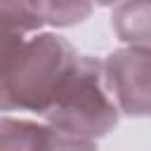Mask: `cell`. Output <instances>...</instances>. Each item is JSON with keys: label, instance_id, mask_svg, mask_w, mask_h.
Listing matches in <instances>:
<instances>
[{"label": "cell", "instance_id": "7", "mask_svg": "<svg viewBox=\"0 0 151 151\" xmlns=\"http://www.w3.org/2000/svg\"><path fill=\"white\" fill-rule=\"evenodd\" d=\"M42 26L28 0H0V35H33Z\"/></svg>", "mask_w": 151, "mask_h": 151}, {"label": "cell", "instance_id": "8", "mask_svg": "<svg viewBox=\"0 0 151 151\" xmlns=\"http://www.w3.org/2000/svg\"><path fill=\"white\" fill-rule=\"evenodd\" d=\"M42 151H99V149L92 139L76 137V134H68V132H61V130L47 125Z\"/></svg>", "mask_w": 151, "mask_h": 151}, {"label": "cell", "instance_id": "1", "mask_svg": "<svg viewBox=\"0 0 151 151\" xmlns=\"http://www.w3.org/2000/svg\"><path fill=\"white\" fill-rule=\"evenodd\" d=\"M78 57L76 47L59 33L40 31L26 38L0 80V113L45 118L64 94Z\"/></svg>", "mask_w": 151, "mask_h": 151}, {"label": "cell", "instance_id": "5", "mask_svg": "<svg viewBox=\"0 0 151 151\" xmlns=\"http://www.w3.org/2000/svg\"><path fill=\"white\" fill-rule=\"evenodd\" d=\"M47 123L0 116V151H42Z\"/></svg>", "mask_w": 151, "mask_h": 151}, {"label": "cell", "instance_id": "3", "mask_svg": "<svg viewBox=\"0 0 151 151\" xmlns=\"http://www.w3.org/2000/svg\"><path fill=\"white\" fill-rule=\"evenodd\" d=\"M101 64L106 90L120 116L151 118V47L123 45Z\"/></svg>", "mask_w": 151, "mask_h": 151}, {"label": "cell", "instance_id": "6", "mask_svg": "<svg viewBox=\"0 0 151 151\" xmlns=\"http://www.w3.org/2000/svg\"><path fill=\"white\" fill-rule=\"evenodd\" d=\"M45 26L68 28L83 24L92 14V0H28Z\"/></svg>", "mask_w": 151, "mask_h": 151}, {"label": "cell", "instance_id": "2", "mask_svg": "<svg viewBox=\"0 0 151 151\" xmlns=\"http://www.w3.org/2000/svg\"><path fill=\"white\" fill-rule=\"evenodd\" d=\"M118 120L120 111L106 90L101 59L80 54L64 94L42 118V123L94 142L106 137L118 125Z\"/></svg>", "mask_w": 151, "mask_h": 151}, {"label": "cell", "instance_id": "10", "mask_svg": "<svg viewBox=\"0 0 151 151\" xmlns=\"http://www.w3.org/2000/svg\"><path fill=\"white\" fill-rule=\"evenodd\" d=\"M123 0H92V5H101V7H116Z\"/></svg>", "mask_w": 151, "mask_h": 151}, {"label": "cell", "instance_id": "9", "mask_svg": "<svg viewBox=\"0 0 151 151\" xmlns=\"http://www.w3.org/2000/svg\"><path fill=\"white\" fill-rule=\"evenodd\" d=\"M24 40H26V35H0V80L5 78L14 57L19 54Z\"/></svg>", "mask_w": 151, "mask_h": 151}, {"label": "cell", "instance_id": "4", "mask_svg": "<svg viewBox=\"0 0 151 151\" xmlns=\"http://www.w3.org/2000/svg\"><path fill=\"white\" fill-rule=\"evenodd\" d=\"M111 28L123 45L151 47V0H123L111 12Z\"/></svg>", "mask_w": 151, "mask_h": 151}]
</instances>
